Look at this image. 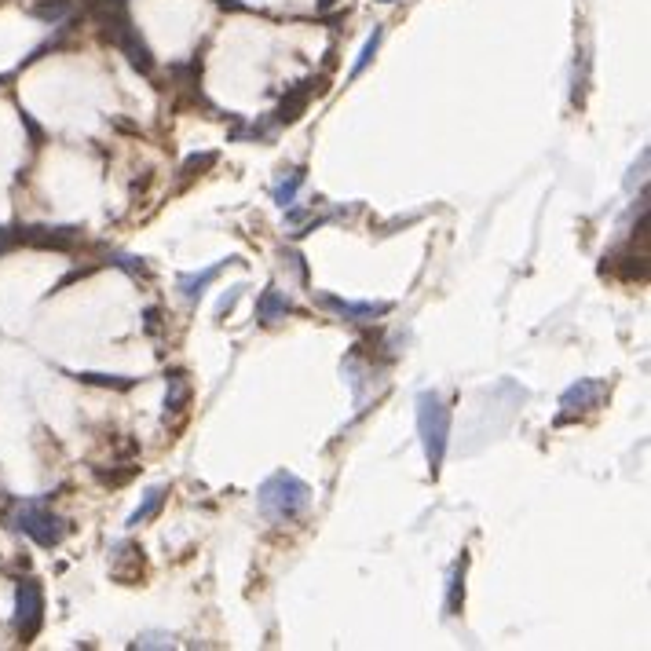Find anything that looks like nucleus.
<instances>
[{
	"label": "nucleus",
	"mask_w": 651,
	"mask_h": 651,
	"mask_svg": "<svg viewBox=\"0 0 651 651\" xmlns=\"http://www.w3.org/2000/svg\"><path fill=\"white\" fill-rule=\"evenodd\" d=\"M22 125H26V132H30L33 147H41V143H44V129H41V125H37V121L30 118V114H26V110H22Z\"/></svg>",
	"instance_id": "20"
},
{
	"label": "nucleus",
	"mask_w": 651,
	"mask_h": 651,
	"mask_svg": "<svg viewBox=\"0 0 651 651\" xmlns=\"http://www.w3.org/2000/svg\"><path fill=\"white\" fill-rule=\"evenodd\" d=\"M77 381H85V385H99V388H118V392H129L136 388V377H114V374H77Z\"/></svg>",
	"instance_id": "17"
},
{
	"label": "nucleus",
	"mask_w": 651,
	"mask_h": 651,
	"mask_svg": "<svg viewBox=\"0 0 651 651\" xmlns=\"http://www.w3.org/2000/svg\"><path fill=\"white\" fill-rule=\"evenodd\" d=\"M381 41H385V30L377 26L374 33H370V41L363 44V52H359V59H355V66H352V77H359L366 70V66L374 63V55H377V48H381Z\"/></svg>",
	"instance_id": "16"
},
{
	"label": "nucleus",
	"mask_w": 651,
	"mask_h": 651,
	"mask_svg": "<svg viewBox=\"0 0 651 651\" xmlns=\"http://www.w3.org/2000/svg\"><path fill=\"white\" fill-rule=\"evenodd\" d=\"M257 505H260V513H264V520H271V523L297 520V516L311 505V487L300 480V476H293V472L278 469L260 483Z\"/></svg>",
	"instance_id": "1"
},
{
	"label": "nucleus",
	"mask_w": 651,
	"mask_h": 651,
	"mask_svg": "<svg viewBox=\"0 0 651 651\" xmlns=\"http://www.w3.org/2000/svg\"><path fill=\"white\" fill-rule=\"evenodd\" d=\"M30 11L44 22H63L70 15V0H33Z\"/></svg>",
	"instance_id": "15"
},
{
	"label": "nucleus",
	"mask_w": 651,
	"mask_h": 651,
	"mask_svg": "<svg viewBox=\"0 0 651 651\" xmlns=\"http://www.w3.org/2000/svg\"><path fill=\"white\" fill-rule=\"evenodd\" d=\"M315 300L344 322H374L377 315H388V311H392V304H385V300H377V304H370V300L355 304V300H341V297H333V293H315Z\"/></svg>",
	"instance_id": "6"
},
{
	"label": "nucleus",
	"mask_w": 651,
	"mask_h": 651,
	"mask_svg": "<svg viewBox=\"0 0 651 651\" xmlns=\"http://www.w3.org/2000/svg\"><path fill=\"white\" fill-rule=\"evenodd\" d=\"M231 260H238V257H231ZM231 260H220V264H213V267H202V271H194V275H180L176 278V286H180V293H183V300H202V293L209 286H213L216 278H220V271H224Z\"/></svg>",
	"instance_id": "9"
},
{
	"label": "nucleus",
	"mask_w": 651,
	"mask_h": 651,
	"mask_svg": "<svg viewBox=\"0 0 651 651\" xmlns=\"http://www.w3.org/2000/svg\"><path fill=\"white\" fill-rule=\"evenodd\" d=\"M381 4H392V0H381Z\"/></svg>",
	"instance_id": "24"
},
{
	"label": "nucleus",
	"mask_w": 651,
	"mask_h": 651,
	"mask_svg": "<svg viewBox=\"0 0 651 651\" xmlns=\"http://www.w3.org/2000/svg\"><path fill=\"white\" fill-rule=\"evenodd\" d=\"M333 4H337V0H319V8H333Z\"/></svg>",
	"instance_id": "23"
},
{
	"label": "nucleus",
	"mask_w": 651,
	"mask_h": 651,
	"mask_svg": "<svg viewBox=\"0 0 651 651\" xmlns=\"http://www.w3.org/2000/svg\"><path fill=\"white\" fill-rule=\"evenodd\" d=\"M44 626V589L33 578H22L15 586V637L30 644Z\"/></svg>",
	"instance_id": "4"
},
{
	"label": "nucleus",
	"mask_w": 651,
	"mask_h": 651,
	"mask_svg": "<svg viewBox=\"0 0 651 651\" xmlns=\"http://www.w3.org/2000/svg\"><path fill=\"white\" fill-rule=\"evenodd\" d=\"M300 183H304V165H300V169H293L289 176H282V180L275 183L271 198H275L278 209H293V202H297V191H300Z\"/></svg>",
	"instance_id": "14"
},
{
	"label": "nucleus",
	"mask_w": 651,
	"mask_h": 651,
	"mask_svg": "<svg viewBox=\"0 0 651 651\" xmlns=\"http://www.w3.org/2000/svg\"><path fill=\"white\" fill-rule=\"evenodd\" d=\"M417 436H421V447H425L428 472L439 476L450 447V406L439 392L417 395Z\"/></svg>",
	"instance_id": "2"
},
{
	"label": "nucleus",
	"mask_w": 651,
	"mask_h": 651,
	"mask_svg": "<svg viewBox=\"0 0 651 651\" xmlns=\"http://www.w3.org/2000/svg\"><path fill=\"white\" fill-rule=\"evenodd\" d=\"M165 381H169V392H165V417H183L187 414V406H191V381H187V374L183 370H172V374H165Z\"/></svg>",
	"instance_id": "11"
},
{
	"label": "nucleus",
	"mask_w": 651,
	"mask_h": 651,
	"mask_svg": "<svg viewBox=\"0 0 651 651\" xmlns=\"http://www.w3.org/2000/svg\"><path fill=\"white\" fill-rule=\"evenodd\" d=\"M322 85H326L322 77H308V81H300L297 88H289L286 99H282V103H278V110H275L278 125H293V121L308 110L311 96H319V92H322Z\"/></svg>",
	"instance_id": "7"
},
{
	"label": "nucleus",
	"mask_w": 651,
	"mask_h": 651,
	"mask_svg": "<svg viewBox=\"0 0 651 651\" xmlns=\"http://www.w3.org/2000/svg\"><path fill=\"white\" fill-rule=\"evenodd\" d=\"M19 242L37 249H74V242L81 238L77 227H15Z\"/></svg>",
	"instance_id": "8"
},
{
	"label": "nucleus",
	"mask_w": 651,
	"mask_h": 651,
	"mask_svg": "<svg viewBox=\"0 0 651 651\" xmlns=\"http://www.w3.org/2000/svg\"><path fill=\"white\" fill-rule=\"evenodd\" d=\"M11 527L22 531L30 542H37L41 549H55L66 538V520L55 516L44 502H19L11 513Z\"/></svg>",
	"instance_id": "3"
},
{
	"label": "nucleus",
	"mask_w": 651,
	"mask_h": 651,
	"mask_svg": "<svg viewBox=\"0 0 651 651\" xmlns=\"http://www.w3.org/2000/svg\"><path fill=\"white\" fill-rule=\"evenodd\" d=\"M213 161H216V154H202V158H187V165H183V172H187V176H198V172L209 169Z\"/></svg>",
	"instance_id": "19"
},
{
	"label": "nucleus",
	"mask_w": 651,
	"mask_h": 651,
	"mask_svg": "<svg viewBox=\"0 0 651 651\" xmlns=\"http://www.w3.org/2000/svg\"><path fill=\"white\" fill-rule=\"evenodd\" d=\"M286 315H293V300L282 293V289H264L257 300V322H264V326H275V322H282Z\"/></svg>",
	"instance_id": "10"
},
{
	"label": "nucleus",
	"mask_w": 651,
	"mask_h": 651,
	"mask_svg": "<svg viewBox=\"0 0 651 651\" xmlns=\"http://www.w3.org/2000/svg\"><path fill=\"white\" fill-rule=\"evenodd\" d=\"M608 395V385L597 381V377H582L578 385H571L564 395H560V414H556V425H571V421H582L593 410H600Z\"/></svg>",
	"instance_id": "5"
},
{
	"label": "nucleus",
	"mask_w": 651,
	"mask_h": 651,
	"mask_svg": "<svg viewBox=\"0 0 651 651\" xmlns=\"http://www.w3.org/2000/svg\"><path fill=\"white\" fill-rule=\"evenodd\" d=\"M147 333H158V311H147Z\"/></svg>",
	"instance_id": "22"
},
{
	"label": "nucleus",
	"mask_w": 651,
	"mask_h": 651,
	"mask_svg": "<svg viewBox=\"0 0 651 651\" xmlns=\"http://www.w3.org/2000/svg\"><path fill=\"white\" fill-rule=\"evenodd\" d=\"M242 289H246V286H231V293H224V297H220V304H216V319H224V315H231V311H235L238 297H242Z\"/></svg>",
	"instance_id": "18"
},
{
	"label": "nucleus",
	"mask_w": 651,
	"mask_h": 651,
	"mask_svg": "<svg viewBox=\"0 0 651 651\" xmlns=\"http://www.w3.org/2000/svg\"><path fill=\"white\" fill-rule=\"evenodd\" d=\"M139 648H172V637L165 641V637H158V633H147V637L139 641Z\"/></svg>",
	"instance_id": "21"
},
{
	"label": "nucleus",
	"mask_w": 651,
	"mask_h": 651,
	"mask_svg": "<svg viewBox=\"0 0 651 651\" xmlns=\"http://www.w3.org/2000/svg\"><path fill=\"white\" fill-rule=\"evenodd\" d=\"M465 571H469V556L461 553V560L450 571V586H447V615H458L465 608Z\"/></svg>",
	"instance_id": "13"
},
{
	"label": "nucleus",
	"mask_w": 651,
	"mask_h": 651,
	"mask_svg": "<svg viewBox=\"0 0 651 651\" xmlns=\"http://www.w3.org/2000/svg\"><path fill=\"white\" fill-rule=\"evenodd\" d=\"M165 487H150L147 494H143V502H139V509L136 513L129 516V523H125V527H129V531H136V527H143V523H150L154 520V516L161 513V505H165Z\"/></svg>",
	"instance_id": "12"
}]
</instances>
